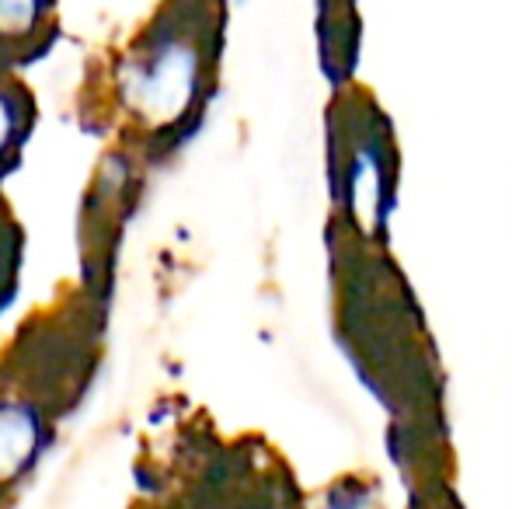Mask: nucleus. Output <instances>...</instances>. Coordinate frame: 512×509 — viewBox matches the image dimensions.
<instances>
[{
  "label": "nucleus",
  "instance_id": "nucleus-1",
  "mask_svg": "<svg viewBox=\"0 0 512 509\" xmlns=\"http://www.w3.org/2000/svg\"><path fill=\"white\" fill-rule=\"evenodd\" d=\"M35 450V422L21 408H0V478L25 468Z\"/></svg>",
  "mask_w": 512,
  "mask_h": 509
},
{
  "label": "nucleus",
  "instance_id": "nucleus-2",
  "mask_svg": "<svg viewBox=\"0 0 512 509\" xmlns=\"http://www.w3.org/2000/svg\"><path fill=\"white\" fill-rule=\"evenodd\" d=\"M39 0H0V32H21L32 25Z\"/></svg>",
  "mask_w": 512,
  "mask_h": 509
},
{
  "label": "nucleus",
  "instance_id": "nucleus-3",
  "mask_svg": "<svg viewBox=\"0 0 512 509\" xmlns=\"http://www.w3.org/2000/svg\"><path fill=\"white\" fill-rule=\"evenodd\" d=\"M7 133H11V119H7V112H4V109H0V147H4Z\"/></svg>",
  "mask_w": 512,
  "mask_h": 509
}]
</instances>
